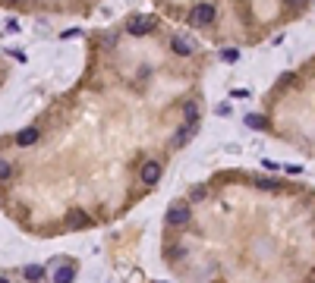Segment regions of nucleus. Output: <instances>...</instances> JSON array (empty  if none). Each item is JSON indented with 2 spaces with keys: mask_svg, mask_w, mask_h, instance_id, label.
Listing matches in <instances>:
<instances>
[{
  "mask_svg": "<svg viewBox=\"0 0 315 283\" xmlns=\"http://www.w3.org/2000/svg\"><path fill=\"white\" fill-rule=\"evenodd\" d=\"M195 51V44L189 41V38H183V35H177V38H173V54H180V57H189Z\"/></svg>",
  "mask_w": 315,
  "mask_h": 283,
  "instance_id": "nucleus-6",
  "label": "nucleus"
},
{
  "mask_svg": "<svg viewBox=\"0 0 315 283\" xmlns=\"http://www.w3.org/2000/svg\"><path fill=\"white\" fill-rule=\"evenodd\" d=\"M35 142H38V129H35V126L22 129V132L16 135V145H19V148H29V145H35Z\"/></svg>",
  "mask_w": 315,
  "mask_h": 283,
  "instance_id": "nucleus-5",
  "label": "nucleus"
},
{
  "mask_svg": "<svg viewBox=\"0 0 315 283\" xmlns=\"http://www.w3.org/2000/svg\"><path fill=\"white\" fill-rule=\"evenodd\" d=\"M22 274H26L29 283H41V280H44V267H41V264H29Z\"/></svg>",
  "mask_w": 315,
  "mask_h": 283,
  "instance_id": "nucleus-9",
  "label": "nucleus"
},
{
  "mask_svg": "<svg viewBox=\"0 0 315 283\" xmlns=\"http://www.w3.org/2000/svg\"><path fill=\"white\" fill-rule=\"evenodd\" d=\"M287 4H302V0H287Z\"/></svg>",
  "mask_w": 315,
  "mask_h": 283,
  "instance_id": "nucleus-16",
  "label": "nucleus"
},
{
  "mask_svg": "<svg viewBox=\"0 0 315 283\" xmlns=\"http://www.w3.org/2000/svg\"><path fill=\"white\" fill-rule=\"evenodd\" d=\"M221 57H224V60H227V63H233V60H240V51H224V54H221Z\"/></svg>",
  "mask_w": 315,
  "mask_h": 283,
  "instance_id": "nucleus-13",
  "label": "nucleus"
},
{
  "mask_svg": "<svg viewBox=\"0 0 315 283\" xmlns=\"http://www.w3.org/2000/svg\"><path fill=\"white\" fill-rule=\"evenodd\" d=\"M183 113H186V120H199V104H186V107H183Z\"/></svg>",
  "mask_w": 315,
  "mask_h": 283,
  "instance_id": "nucleus-11",
  "label": "nucleus"
},
{
  "mask_svg": "<svg viewBox=\"0 0 315 283\" xmlns=\"http://www.w3.org/2000/svg\"><path fill=\"white\" fill-rule=\"evenodd\" d=\"M202 198H205V189L195 186V189H192V202H202Z\"/></svg>",
  "mask_w": 315,
  "mask_h": 283,
  "instance_id": "nucleus-15",
  "label": "nucleus"
},
{
  "mask_svg": "<svg viewBox=\"0 0 315 283\" xmlns=\"http://www.w3.org/2000/svg\"><path fill=\"white\" fill-rule=\"evenodd\" d=\"M164 223H170V227H186V223H189V208H183V205H173V208L167 211Z\"/></svg>",
  "mask_w": 315,
  "mask_h": 283,
  "instance_id": "nucleus-3",
  "label": "nucleus"
},
{
  "mask_svg": "<svg viewBox=\"0 0 315 283\" xmlns=\"http://www.w3.org/2000/svg\"><path fill=\"white\" fill-rule=\"evenodd\" d=\"M259 186H262V189H268V192H277V189H281L274 180H259Z\"/></svg>",
  "mask_w": 315,
  "mask_h": 283,
  "instance_id": "nucleus-12",
  "label": "nucleus"
},
{
  "mask_svg": "<svg viewBox=\"0 0 315 283\" xmlns=\"http://www.w3.org/2000/svg\"><path fill=\"white\" fill-rule=\"evenodd\" d=\"M212 22H215V4H205V0H202V4H195L192 10H189V26H212Z\"/></svg>",
  "mask_w": 315,
  "mask_h": 283,
  "instance_id": "nucleus-1",
  "label": "nucleus"
},
{
  "mask_svg": "<svg viewBox=\"0 0 315 283\" xmlns=\"http://www.w3.org/2000/svg\"><path fill=\"white\" fill-rule=\"evenodd\" d=\"M0 283H10V280H7V277H0Z\"/></svg>",
  "mask_w": 315,
  "mask_h": 283,
  "instance_id": "nucleus-17",
  "label": "nucleus"
},
{
  "mask_svg": "<svg viewBox=\"0 0 315 283\" xmlns=\"http://www.w3.org/2000/svg\"><path fill=\"white\" fill-rule=\"evenodd\" d=\"M10 176H13V164L7 158H0V180H10Z\"/></svg>",
  "mask_w": 315,
  "mask_h": 283,
  "instance_id": "nucleus-10",
  "label": "nucleus"
},
{
  "mask_svg": "<svg viewBox=\"0 0 315 283\" xmlns=\"http://www.w3.org/2000/svg\"><path fill=\"white\" fill-rule=\"evenodd\" d=\"M161 173H164V167H161V161H145L142 170H139V180H142L145 186H155L161 180Z\"/></svg>",
  "mask_w": 315,
  "mask_h": 283,
  "instance_id": "nucleus-2",
  "label": "nucleus"
},
{
  "mask_svg": "<svg viewBox=\"0 0 315 283\" xmlns=\"http://www.w3.org/2000/svg\"><path fill=\"white\" fill-rule=\"evenodd\" d=\"M69 227H88V223H91V217L85 214V211H69Z\"/></svg>",
  "mask_w": 315,
  "mask_h": 283,
  "instance_id": "nucleus-8",
  "label": "nucleus"
},
{
  "mask_svg": "<svg viewBox=\"0 0 315 283\" xmlns=\"http://www.w3.org/2000/svg\"><path fill=\"white\" fill-rule=\"evenodd\" d=\"M246 123L252 126V129H262L265 123H262V116H246Z\"/></svg>",
  "mask_w": 315,
  "mask_h": 283,
  "instance_id": "nucleus-14",
  "label": "nucleus"
},
{
  "mask_svg": "<svg viewBox=\"0 0 315 283\" xmlns=\"http://www.w3.org/2000/svg\"><path fill=\"white\" fill-rule=\"evenodd\" d=\"M73 274H76L73 264H60V267H57V274H54V283H73Z\"/></svg>",
  "mask_w": 315,
  "mask_h": 283,
  "instance_id": "nucleus-7",
  "label": "nucleus"
},
{
  "mask_svg": "<svg viewBox=\"0 0 315 283\" xmlns=\"http://www.w3.org/2000/svg\"><path fill=\"white\" fill-rule=\"evenodd\" d=\"M151 29H155V19H151V16H139V19H133L130 26H126V32H130V35H145Z\"/></svg>",
  "mask_w": 315,
  "mask_h": 283,
  "instance_id": "nucleus-4",
  "label": "nucleus"
}]
</instances>
